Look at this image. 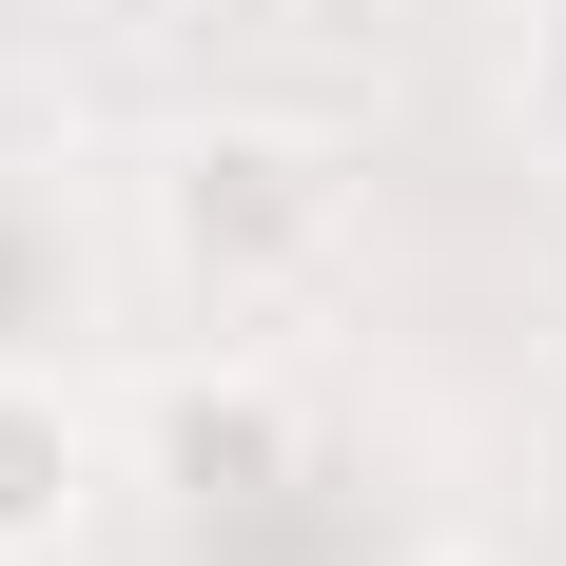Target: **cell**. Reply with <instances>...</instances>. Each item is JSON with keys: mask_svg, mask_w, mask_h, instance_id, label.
I'll list each match as a JSON object with an SVG mask.
<instances>
[{"mask_svg": "<svg viewBox=\"0 0 566 566\" xmlns=\"http://www.w3.org/2000/svg\"><path fill=\"white\" fill-rule=\"evenodd\" d=\"M293 450H313V430H293L274 371H176V391H157V489H176V509H274Z\"/></svg>", "mask_w": 566, "mask_h": 566, "instance_id": "7a4b0ae2", "label": "cell"}, {"mask_svg": "<svg viewBox=\"0 0 566 566\" xmlns=\"http://www.w3.org/2000/svg\"><path fill=\"white\" fill-rule=\"evenodd\" d=\"M78 509H98V430H78L59 371L0 352V566H59V547H78Z\"/></svg>", "mask_w": 566, "mask_h": 566, "instance_id": "3957f363", "label": "cell"}, {"mask_svg": "<svg viewBox=\"0 0 566 566\" xmlns=\"http://www.w3.org/2000/svg\"><path fill=\"white\" fill-rule=\"evenodd\" d=\"M333 216H352V176H333V137H293V117H216V137L157 157V254L216 293V313L293 293L333 254Z\"/></svg>", "mask_w": 566, "mask_h": 566, "instance_id": "6da1fadb", "label": "cell"}, {"mask_svg": "<svg viewBox=\"0 0 566 566\" xmlns=\"http://www.w3.org/2000/svg\"><path fill=\"white\" fill-rule=\"evenodd\" d=\"M527 98H547V137H566V0L527 20Z\"/></svg>", "mask_w": 566, "mask_h": 566, "instance_id": "277c9868", "label": "cell"}]
</instances>
